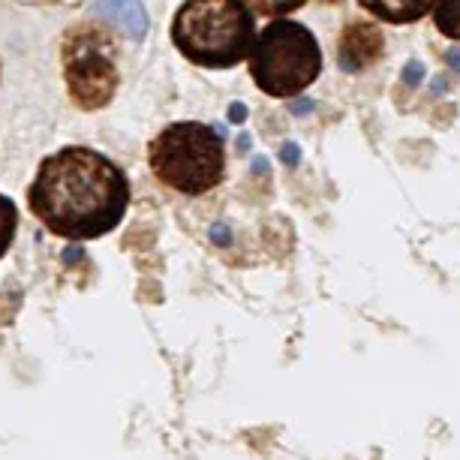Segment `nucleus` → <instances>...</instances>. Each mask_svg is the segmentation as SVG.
I'll return each instance as SVG.
<instances>
[{
  "mask_svg": "<svg viewBox=\"0 0 460 460\" xmlns=\"http://www.w3.org/2000/svg\"><path fill=\"white\" fill-rule=\"evenodd\" d=\"M250 10H256L259 15H283V13H292L298 10L304 0H244Z\"/></svg>",
  "mask_w": 460,
  "mask_h": 460,
  "instance_id": "obj_11",
  "label": "nucleus"
},
{
  "mask_svg": "<svg viewBox=\"0 0 460 460\" xmlns=\"http://www.w3.org/2000/svg\"><path fill=\"white\" fill-rule=\"evenodd\" d=\"M250 75L268 97H295L323 73V51L304 24L271 22L250 49Z\"/></svg>",
  "mask_w": 460,
  "mask_h": 460,
  "instance_id": "obj_4",
  "label": "nucleus"
},
{
  "mask_svg": "<svg viewBox=\"0 0 460 460\" xmlns=\"http://www.w3.org/2000/svg\"><path fill=\"white\" fill-rule=\"evenodd\" d=\"M151 169L178 193L202 196L223 181L226 145L208 124H172L151 142Z\"/></svg>",
  "mask_w": 460,
  "mask_h": 460,
  "instance_id": "obj_3",
  "label": "nucleus"
},
{
  "mask_svg": "<svg viewBox=\"0 0 460 460\" xmlns=\"http://www.w3.org/2000/svg\"><path fill=\"white\" fill-rule=\"evenodd\" d=\"M172 40L199 66H235L253 49V13L244 0H187L172 22Z\"/></svg>",
  "mask_w": 460,
  "mask_h": 460,
  "instance_id": "obj_2",
  "label": "nucleus"
},
{
  "mask_svg": "<svg viewBox=\"0 0 460 460\" xmlns=\"http://www.w3.org/2000/svg\"><path fill=\"white\" fill-rule=\"evenodd\" d=\"M448 64H451V69H460V49L448 51Z\"/></svg>",
  "mask_w": 460,
  "mask_h": 460,
  "instance_id": "obj_14",
  "label": "nucleus"
},
{
  "mask_svg": "<svg viewBox=\"0 0 460 460\" xmlns=\"http://www.w3.org/2000/svg\"><path fill=\"white\" fill-rule=\"evenodd\" d=\"M421 79H424V66L419 60H410V64L403 66V82L410 84V88H415V84H421Z\"/></svg>",
  "mask_w": 460,
  "mask_h": 460,
  "instance_id": "obj_12",
  "label": "nucleus"
},
{
  "mask_svg": "<svg viewBox=\"0 0 460 460\" xmlns=\"http://www.w3.org/2000/svg\"><path fill=\"white\" fill-rule=\"evenodd\" d=\"M382 55V33L373 24L355 22L341 37V66L346 73H358Z\"/></svg>",
  "mask_w": 460,
  "mask_h": 460,
  "instance_id": "obj_6",
  "label": "nucleus"
},
{
  "mask_svg": "<svg viewBox=\"0 0 460 460\" xmlns=\"http://www.w3.org/2000/svg\"><path fill=\"white\" fill-rule=\"evenodd\" d=\"M437 0H361L364 10H370L376 19L392 22V24H410L419 22L421 15L433 10Z\"/></svg>",
  "mask_w": 460,
  "mask_h": 460,
  "instance_id": "obj_8",
  "label": "nucleus"
},
{
  "mask_svg": "<svg viewBox=\"0 0 460 460\" xmlns=\"http://www.w3.org/2000/svg\"><path fill=\"white\" fill-rule=\"evenodd\" d=\"M93 19L106 22L111 31L124 33L129 40H145L147 33V13L142 0H93Z\"/></svg>",
  "mask_w": 460,
  "mask_h": 460,
  "instance_id": "obj_7",
  "label": "nucleus"
},
{
  "mask_svg": "<svg viewBox=\"0 0 460 460\" xmlns=\"http://www.w3.org/2000/svg\"><path fill=\"white\" fill-rule=\"evenodd\" d=\"M15 229H19V211H15V205L10 199L0 193V256H4L15 241Z\"/></svg>",
  "mask_w": 460,
  "mask_h": 460,
  "instance_id": "obj_10",
  "label": "nucleus"
},
{
  "mask_svg": "<svg viewBox=\"0 0 460 460\" xmlns=\"http://www.w3.org/2000/svg\"><path fill=\"white\" fill-rule=\"evenodd\" d=\"M298 157H301V151L292 142L283 145V163H289V166H292V163H298Z\"/></svg>",
  "mask_w": 460,
  "mask_h": 460,
  "instance_id": "obj_13",
  "label": "nucleus"
},
{
  "mask_svg": "<svg viewBox=\"0 0 460 460\" xmlns=\"http://www.w3.org/2000/svg\"><path fill=\"white\" fill-rule=\"evenodd\" d=\"M325 4H337V0H325Z\"/></svg>",
  "mask_w": 460,
  "mask_h": 460,
  "instance_id": "obj_16",
  "label": "nucleus"
},
{
  "mask_svg": "<svg viewBox=\"0 0 460 460\" xmlns=\"http://www.w3.org/2000/svg\"><path fill=\"white\" fill-rule=\"evenodd\" d=\"M433 22L448 40H460V0H437L433 4Z\"/></svg>",
  "mask_w": 460,
  "mask_h": 460,
  "instance_id": "obj_9",
  "label": "nucleus"
},
{
  "mask_svg": "<svg viewBox=\"0 0 460 460\" xmlns=\"http://www.w3.org/2000/svg\"><path fill=\"white\" fill-rule=\"evenodd\" d=\"M241 118H244V109H241L238 102H235V109H232V120H241Z\"/></svg>",
  "mask_w": 460,
  "mask_h": 460,
  "instance_id": "obj_15",
  "label": "nucleus"
},
{
  "mask_svg": "<svg viewBox=\"0 0 460 460\" xmlns=\"http://www.w3.org/2000/svg\"><path fill=\"white\" fill-rule=\"evenodd\" d=\"M31 211L66 241H93L124 220L127 175L91 147H64L40 163L28 190Z\"/></svg>",
  "mask_w": 460,
  "mask_h": 460,
  "instance_id": "obj_1",
  "label": "nucleus"
},
{
  "mask_svg": "<svg viewBox=\"0 0 460 460\" xmlns=\"http://www.w3.org/2000/svg\"><path fill=\"white\" fill-rule=\"evenodd\" d=\"M64 75L79 109H102L118 88L115 46L100 31L73 28L64 40Z\"/></svg>",
  "mask_w": 460,
  "mask_h": 460,
  "instance_id": "obj_5",
  "label": "nucleus"
}]
</instances>
